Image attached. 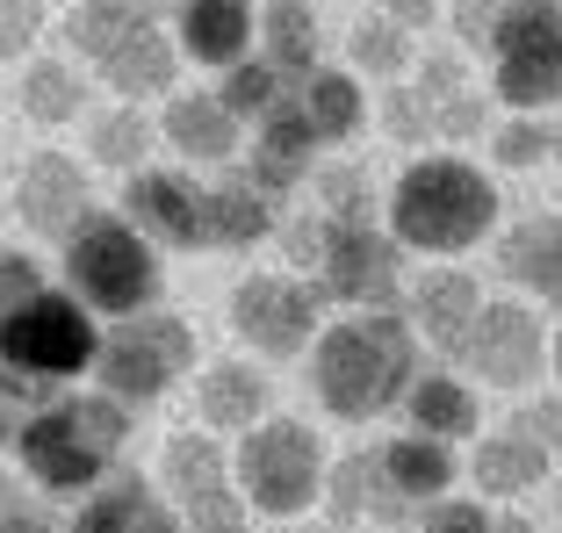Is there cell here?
Segmentation results:
<instances>
[{
    "label": "cell",
    "mask_w": 562,
    "mask_h": 533,
    "mask_svg": "<svg viewBox=\"0 0 562 533\" xmlns=\"http://www.w3.org/2000/svg\"><path fill=\"white\" fill-rule=\"evenodd\" d=\"M513 433H527L541 454H562V397H533L527 411L513 418Z\"/></svg>",
    "instance_id": "obj_40"
},
{
    "label": "cell",
    "mask_w": 562,
    "mask_h": 533,
    "mask_svg": "<svg viewBox=\"0 0 562 533\" xmlns=\"http://www.w3.org/2000/svg\"><path fill=\"white\" fill-rule=\"evenodd\" d=\"M418 375V339L404 310H361L347 325H325L311 339V383L317 404L347 426H368V418L397 411L404 389Z\"/></svg>",
    "instance_id": "obj_1"
},
{
    "label": "cell",
    "mask_w": 562,
    "mask_h": 533,
    "mask_svg": "<svg viewBox=\"0 0 562 533\" xmlns=\"http://www.w3.org/2000/svg\"><path fill=\"white\" fill-rule=\"evenodd\" d=\"M101 325L72 288H36L15 310H0V367L8 375H30L44 389H66L94 367Z\"/></svg>",
    "instance_id": "obj_5"
},
{
    "label": "cell",
    "mask_w": 562,
    "mask_h": 533,
    "mask_svg": "<svg viewBox=\"0 0 562 533\" xmlns=\"http://www.w3.org/2000/svg\"><path fill=\"white\" fill-rule=\"evenodd\" d=\"M0 533H58V526H50V519H44V512H36V504H30V512H22L15 526H0Z\"/></svg>",
    "instance_id": "obj_47"
},
{
    "label": "cell",
    "mask_w": 562,
    "mask_h": 533,
    "mask_svg": "<svg viewBox=\"0 0 562 533\" xmlns=\"http://www.w3.org/2000/svg\"><path fill=\"white\" fill-rule=\"evenodd\" d=\"M469 476H476V490L483 498H519V490H533L548 476V454L533 447L527 433H491V440H476V462H469Z\"/></svg>",
    "instance_id": "obj_29"
},
{
    "label": "cell",
    "mask_w": 562,
    "mask_h": 533,
    "mask_svg": "<svg viewBox=\"0 0 562 533\" xmlns=\"http://www.w3.org/2000/svg\"><path fill=\"white\" fill-rule=\"evenodd\" d=\"M454 94H469L462 58H426L418 87H397V94H390V131L397 137H440V109Z\"/></svg>",
    "instance_id": "obj_28"
},
{
    "label": "cell",
    "mask_w": 562,
    "mask_h": 533,
    "mask_svg": "<svg viewBox=\"0 0 562 533\" xmlns=\"http://www.w3.org/2000/svg\"><path fill=\"white\" fill-rule=\"evenodd\" d=\"M151 137H159V131L137 116V101H123V109H109V116L94 123V159H101V167H116V173H131L137 159L151 151Z\"/></svg>",
    "instance_id": "obj_34"
},
{
    "label": "cell",
    "mask_w": 562,
    "mask_h": 533,
    "mask_svg": "<svg viewBox=\"0 0 562 533\" xmlns=\"http://www.w3.org/2000/svg\"><path fill=\"white\" fill-rule=\"evenodd\" d=\"M151 498H159V490H151L137 468H101L94 484L80 490V504H72V533H131Z\"/></svg>",
    "instance_id": "obj_25"
},
{
    "label": "cell",
    "mask_w": 562,
    "mask_h": 533,
    "mask_svg": "<svg viewBox=\"0 0 562 533\" xmlns=\"http://www.w3.org/2000/svg\"><path fill=\"white\" fill-rule=\"evenodd\" d=\"M44 30V0H0V58H22Z\"/></svg>",
    "instance_id": "obj_39"
},
{
    "label": "cell",
    "mask_w": 562,
    "mask_h": 533,
    "mask_svg": "<svg viewBox=\"0 0 562 533\" xmlns=\"http://www.w3.org/2000/svg\"><path fill=\"white\" fill-rule=\"evenodd\" d=\"M44 288V274H36L30 252H0V310H15L22 296H36Z\"/></svg>",
    "instance_id": "obj_41"
},
{
    "label": "cell",
    "mask_w": 562,
    "mask_h": 533,
    "mask_svg": "<svg viewBox=\"0 0 562 533\" xmlns=\"http://www.w3.org/2000/svg\"><path fill=\"white\" fill-rule=\"evenodd\" d=\"M22 109H30L36 123H72L87 109V80L66 58H36V66L22 72Z\"/></svg>",
    "instance_id": "obj_31"
},
{
    "label": "cell",
    "mask_w": 562,
    "mask_h": 533,
    "mask_svg": "<svg viewBox=\"0 0 562 533\" xmlns=\"http://www.w3.org/2000/svg\"><path fill=\"white\" fill-rule=\"evenodd\" d=\"M137 22H145V15H137V8H123V0H72V22H66V30H72V50L101 66V58H109V50H116Z\"/></svg>",
    "instance_id": "obj_33"
},
{
    "label": "cell",
    "mask_w": 562,
    "mask_h": 533,
    "mask_svg": "<svg viewBox=\"0 0 562 533\" xmlns=\"http://www.w3.org/2000/svg\"><path fill=\"white\" fill-rule=\"evenodd\" d=\"M166 490L188 533H246V498L232 484V462L216 433H181L166 447Z\"/></svg>",
    "instance_id": "obj_12"
},
{
    "label": "cell",
    "mask_w": 562,
    "mask_h": 533,
    "mask_svg": "<svg viewBox=\"0 0 562 533\" xmlns=\"http://www.w3.org/2000/svg\"><path fill=\"white\" fill-rule=\"evenodd\" d=\"M232 484L252 512L296 519L303 504H317V490H325V447H317V433L303 418H260V426L238 433Z\"/></svg>",
    "instance_id": "obj_7"
},
{
    "label": "cell",
    "mask_w": 562,
    "mask_h": 533,
    "mask_svg": "<svg viewBox=\"0 0 562 533\" xmlns=\"http://www.w3.org/2000/svg\"><path fill=\"white\" fill-rule=\"evenodd\" d=\"M274 224H281L274 217V195H267L252 173H216V181L202 188V246L246 252V246H260Z\"/></svg>",
    "instance_id": "obj_18"
},
{
    "label": "cell",
    "mask_w": 562,
    "mask_h": 533,
    "mask_svg": "<svg viewBox=\"0 0 562 533\" xmlns=\"http://www.w3.org/2000/svg\"><path fill=\"white\" fill-rule=\"evenodd\" d=\"M303 282L325 303H353V310H390L404 296V246L375 224H331L325 217V246H317Z\"/></svg>",
    "instance_id": "obj_9"
},
{
    "label": "cell",
    "mask_w": 562,
    "mask_h": 533,
    "mask_svg": "<svg viewBox=\"0 0 562 533\" xmlns=\"http://www.w3.org/2000/svg\"><path fill=\"white\" fill-rule=\"evenodd\" d=\"M252 22H260L252 0H173V50L224 72L252 50Z\"/></svg>",
    "instance_id": "obj_16"
},
{
    "label": "cell",
    "mask_w": 562,
    "mask_h": 533,
    "mask_svg": "<svg viewBox=\"0 0 562 533\" xmlns=\"http://www.w3.org/2000/svg\"><path fill=\"white\" fill-rule=\"evenodd\" d=\"M404 418H412V433L469 440V433H476V389H469L462 375H412V389H404Z\"/></svg>",
    "instance_id": "obj_26"
},
{
    "label": "cell",
    "mask_w": 562,
    "mask_h": 533,
    "mask_svg": "<svg viewBox=\"0 0 562 533\" xmlns=\"http://www.w3.org/2000/svg\"><path fill=\"white\" fill-rule=\"evenodd\" d=\"M159 137L181 159H202V167H224L238 151V137H246V123L224 109L216 94H173L166 101V123H159Z\"/></svg>",
    "instance_id": "obj_20"
},
{
    "label": "cell",
    "mask_w": 562,
    "mask_h": 533,
    "mask_svg": "<svg viewBox=\"0 0 562 533\" xmlns=\"http://www.w3.org/2000/svg\"><path fill=\"white\" fill-rule=\"evenodd\" d=\"M491 533H533L527 519H491Z\"/></svg>",
    "instance_id": "obj_48"
},
{
    "label": "cell",
    "mask_w": 562,
    "mask_h": 533,
    "mask_svg": "<svg viewBox=\"0 0 562 533\" xmlns=\"http://www.w3.org/2000/svg\"><path fill=\"white\" fill-rule=\"evenodd\" d=\"M195 411H202L210 433H246V426L267 418V383L246 361H216L210 375H202V389H195Z\"/></svg>",
    "instance_id": "obj_24"
},
{
    "label": "cell",
    "mask_w": 562,
    "mask_h": 533,
    "mask_svg": "<svg viewBox=\"0 0 562 533\" xmlns=\"http://www.w3.org/2000/svg\"><path fill=\"white\" fill-rule=\"evenodd\" d=\"M22 512H30V498H22V484H15V476H0V526H15Z\"/></svg>",
    "instance_id": "obj_46"
},
{
    "label": "cell",
    "mask_w": 562,
    "mask_h": 533,
    "mask_svg": "<svg viewBox=\"0 0 562 533\" xmlns=\"http://www.w3.org/2000/svg\"><path fill=\"white\" fill-rule=\"evenodd\" d=\"M555 512H562V476H555Z\"/></svg>",
    "instance_id": "obj_51"
},
{
    "label": "cell",
    "mask_w": 562,
    "mask_h": 533,
    "mask_svg": "<svg viewBox=\"0 0 562 533\" xmlns=\"http://www.w3.org/2000/svg\"><path fill=\"white\" fill-rule=\"evenodd\" d=\"M123 217H131L151 246L195 252L202 246V181H188V173H131Z\"/></svg>",
    "instance_id": "obj_15"
},
{
    "label": "cell",
    "mask_w": 562,
    "mask_h": 533,
    "mask_svg": "<svg viewBox=\"0 0 562 533\" xmlns=\"http://www.w3.org/2000/svg\"><path fill=\"white\" fill-rule=\"evenodd\" d=\"M476 310H483V288H476V274H462V266H432V274H418V288H412V332H426L440 353H462V339H469V325H476Z\"/></svg>",
    "instance_id": "obj_19"
},
{
    "label": "cell",
    "mask_w": 562,
    "mask_h": 533,
    "mask_svg": "<svg viewBox=\"0 0 562 533\" xmlns=\"http://www.w3.org/2000/svg\"><path fill=\"white\" fill-rule=\"evenodd\" d=\"M418 533H491V512H483L476 498H432L426 519H418Z\"/></svg>",
    "instance_id": "obj_38"
},
{
    "label": "cell",
    "mask_w": 562,
    "mask_h": 533,
    "mask_svg": "<svg viewBox=\"0 0 562 533\" xmlns=\"http://www.w3.org/2000/svg\"><path fill=\"white\" fill-rule=\"evenodd\" d=\"M252 44H260V58L281 72V80H303V72L317 66V15H311V0H267L260 22H252Z\"/></svg>",
    "instance_id": "obj_23"
},
{
    "label": "cell",
    "mask_w": 562,
    "mask_h": 533,
    "mask_svg": "<svg viewBox=\"0 0 562 533\" xmlns=\"http://www.w3.org/2000/svg\"><path fill=\"white\" fill-rule=\"evenodd\" d=\"M87 209H94V188H87V167H72V151H36L30 167H22L15 217L36 238H66Z\"/></svg>",
    "instance_id": "obj_14"
},
{
    "label": "cell",
    "mask_w": 562,
    "mask_h": 533,
    "mask_svg": "<svg viewBox=\"0 0 562 533\" xmlns=\"http://www.w3.org/2000/svg\"><path fill=\"white\" fill-rule=\"evenodd\" d=\"M66 288L87 303L94 317H131L159 303V246L137 231L131 217H109V209H87L66 238Z\"/></svg>",
    "instance_id": "obj_4"
},
{
    "label": "cell",
    "mask_w": 562,
    "mask_h": 533,
    "mask_svg": "<svg viewBox=\"0 0 562 533\" xmlns=\"http://www.w3.org/2000/svg\"><path fill=\"white\" fill-rule=\"evenodd\" d=\"M317 195H325L331 224H375V188H368L361 167H325L317 173Z\"/></svg>",
    "instance_id": "obj_35"
},
{
    "label": "cell",
    "mask_w": 562,
    "mask_h": 533,
    "mask_svg": "<svg viewBox=\"0 0 562 533\" xmlns=\"http://www.w3.org/2000/svg\"><path fill=\"white\" fill-rule=\"evenodd\" d=\"M173 66H181L173 36L151 30V15H145L116 50H109V58H101V80L116 87L123 101H151V94H166V87H173Z\"/></svg>",
    "instance_id": "obj_22"
},
{
    "label": "cell",
    "mask_w": 562,
    "mask_h": 533,
    "mask_svg": "<svg viewBox=\"0 0 562 533\" xmlns=\"http://www.w3.org/2000/svg\"><path fill=\"white\" fill-rule=\"evenodd\" d=\"M317 167V131L303 123V109H296V94L281 101L274 116H260L252 123V151H246V173L267 188V195H289V188H303V173Z\"/></svg>",
    "instance_id": "obj_17"
},
{
    "label": "cell",
    "mask_w": 562,
    "mask_h": 533,
    "mask_svg": "<svg viewBox=\"0 0 562 533\" xmlns=\"http://www.w3.org/2000/svg\"><path fill=\"white\" fill-rule=\"evenodd\" d=\"M483 50H491L497 101H513L519 116L562 101V0H513Z\"/></svg>",
    "instance_id": "obj_8"
},
{
    "label": "cell",
    "mask_w": 562,
    "mask_h": 533,
    "mask_svg": "<svg viewBox=\"0 0 562 533\" xmlns=\"http://www.w3.org/2000/svg\"><path fill=\"white\" fill-rule=\"evenodd\" d=\"M296 109L303 123L317 131V145H339V137L361 131V72H331V66H311L296 80Z\"/></svg>",
    "instance_id": "obj_27"
},
{
    "label": "cell",
    "mask_w": 562,
    "mask_h": 533,
    "mask_svg": "<svg viewBox=\"0 0 562 533\" xmlns=\"http://www.w3.org/2000/svg\"><path fill=\"white\" fill-rule=\"evenodd\" d=\"M289 94H296V80H281V72L267 66L260 50H246L238 66H224V87H216V101H224V109H232L238 123H260V116H274V109H281Z\"/></svg>",
    "instance_id": "obj_30"
},
{
    "label": "cell",
    "mask_w": 562,
    "mask_h": 533,
    "mask_svg": "<svg viewBox=\"0 0 562 533\" xmlns=\"http://www.w3.org/2000/svg\"><path fill=\"white\" fill-rule=\"evenodd\" d=\"M497 224V188L454 151L412 159L404 181L390 188V238L404 252H469Z\"/></svg>",
    "instance_id": "obj_3"
},
{
    "label": "cell",
    "mask_w": 562,
    "mask_h": 533,
    "mask_svg": "<svg viewBox=\"0 0 562 533\" xmlns=\"http://www.w3.org/2000/svg\"><path fill=\"white\" fill-rule=\"evenodd\" d=\"M513 0H447V15H454V30L469 36V44H483V36L497 30V15H505Z\"/></svg>",
    "instance_id": "obj_42"
},
{
    "label": "cell",
    "mask_w": 562,
    "mask_h": 533,
    "mask_svg": "<svg viewBox=\"0 0 562 533\" xmlns=\"http://www.w3.org/2000/svg\"><path fill=\"white\" fill-rule=\"evenodd\" d=\"M548 361H555V375H562V332H555V347H548Z\"/></svg>",
    "instance_id": "obj_50"
},
{
    "label": "cell",
    "mask_w": 562,
    "mask_h": 533,
    "mask_svg": "<svg viewBox=\"0 0 562 533\" xmlns=\"http://www.w3.org/2000/svg\"><path fill=\"white\" fill-rule=\"evenodd\" d=\"M412 58H418V44H412L404 22H390V15L353 22V72H368V80H404Z\"/></svg>",
    "instance_id": "obj_32"
},
{
    "label": "cell",
    "mask_w": 562,
    "mask_h": 533,
    "mask_svg": "<svg viewBox=\"0 0 562 533\" xmlns=\"http://www.w3.org/2000/svg\"><path fill=\"white\" fill-rule=\"evenodd\" d=\"M317 310H325V296L303 274H252L232 288V332L267 361H296L317 339Z\"/></svg>",
    "instance_id": "obj_11"
},
{
    "label": "cell",
    "mask_w": 562,
    "mask_h": 533,
    "mask_svg": "<svg viewBox=\"0 0 562 533\" xmlns=\"http://www.w3.org/2000/svg\"><path fill=\"white\" fill-rule=\"evenodd\" d=\"M50 397H58V389H44V383H30V375H8V367H0V447H15V433L30 426V411H44Z\"/></svg>",
    "instance_id": "obj_37"
},
{
    "label": "cell",
    "mask_w": 562,
    "mask_h": 533,
    "mask_svg": "<svg viewBox=\"0 0 562 533\" xmlns=\"http://www.w3.org/2000/svg\"><path fill=\"white\" fill-rule=\"evenodd\" d=\"M491 151H497V167H541L548 151H555V131H548L541 116H513L491 137Z\"/></svg>",
    "instance_id": "obj_36"
},
{
    "label": "cell",
    "mask_w": 562,
    "mask_h": 533,
    "mask_svg": "<svg viewBox=\"0 0 562 533\" xmlns=\"http://www.w3.org/2000/svg\"><path fill=\"white\" fill-rule=\"evenodd\" d=\"M123 447H131V404H116L109 389H94V397H50L15 433V454L30 468V484L50 490V498H80L101 468L123 462Z\"/></svg>",
    "instance_id": "obj_2"
},
{
    "label": "cell",
    "mask_w": 562,
    "mask_h": 533,
    "mask_svg": "<svg viewBox=\"0 0 562 533\" xmlns=\"http://www.w3.org/2000/svg\"><path fill=\"white\" fill-rule=\"evenodd\" d=\"M454 361H469V367H476V383H497V389L533 383V367L548 361L541 317H533L527 303H483Z\"/></svg>",
    "instance_id": "obj_13"
},
{
    "label": "cell",
    "mask_w": 562,
    "mask_h": 533,
    "mask_svg": "<svg viewBox=\"0 0 562 533\" xmlns=\"http://www.w3.org/2000/svg\"><path fill=\"white\" fill-rule=\"evenodd\" d=\"M454 476H462V468H454V440H432V433L382 440V447H368V519L404 526V519H418L432 498H447Z\"/></svg>",
    "instance_id": "obj_10"
},
{
    "label": "cell",
    "mask_w": 562,
    "mask_h": 533,
    "mask_svg": "<svg viewBox=\"0 0 562 533\" xmlns=\"http://www.w3.org/2000/svg\"><path fill=\"white\" fill-rule=\"evenodd\" d=\"M274 231H281V246H289V260L311 274L317 246H325V209H317V217H296V224H274Z\"/></svg>",
    "instance_id": "obj_43"
},
{
    "label": "cell",
    "mask_w": 562,
    "mask_h": 533,
    "mask_svg": "<svg viewBox=\"0 0 562 533\" xmlns=\"http://www.w3.org/2000/svg\"><path fill=\"white\" fill-rule=\"evenodd\" d=\"M188 361H195V332H188V317H173V310H131V317H116L109 332H101V347H94V375L101 389L116 404H131V411H145V404H159L166 389L188 375Z\"/></svg>",
    "instance_id": "obj_6"
},
{
    "label": "cell",
    "mask_w": 562,
    "mask_h": 533,
    "mask_svg": "<svg viewBox=\"0 0 562 533\" xmlns=\"http://www.w3.org/2000/svg\"><path fill=\"white\" fill-rule=\"evenodd\" d=\"M123 8H137V15H151V8H166V0H123Z\"/></svg>",
    "instance_id": "obj_49"
},
{
    "label": "cell",
    "mask_w": 562,
    "mask_h": 533,
    "mask_svg": "<svg viewBox=\"0 0 562 533\" xmlns=\"http://www.w3.org/2000/svg\"><path fill=\"white\" fill-rule=\"evenodd\" d=\"M131 533H188V526H181V512H173L166 498H151V504H145V519H137Z\"/></svg>",
    "instance_id": "obj_45"
},
{
    "label": "cell",
    "mask_w": 562,
    "mask_h": 533,
    "mask_svg": "<svg viewBox=\"0 0 562 533\" xmlns=\"http://www.w3.org/2000/svg\"><path fill=\"white\" fill-rule=\"evenodd\" d=\"M382 15L404 22V30H426V22L440 15V0H382Z\"/></svg>",
    "instance_id": "obj_44"
},
{
    "label": "cell",
    "mask_w": 562,
    "mask_h": 533,
    "mask_svg": "<svg viewBox=\"0 0 562 533\" xmlns=\"http://www.w3.org/2000/svg\"><path fill=\"white\" fill-rule=\"evenodd\" d=\"M497 274L541 303H562V217H527L497 246Z\"/></svg>",
    "instance_id": "obj_21"
}]
</instances>
